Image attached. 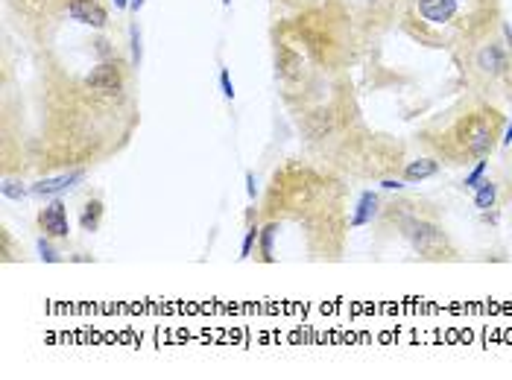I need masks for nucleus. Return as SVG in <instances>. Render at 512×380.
Here are the masks:
<instances>
[{
  "label": "nucleus",
  "mask_w": 512,
  "mask_h": 380,
  "mask_svg": "<svg viewBox=\"0 0 512 380\" xmlns=\"http://www.w3.org/2000/svg\"><path fill=\"white\" fill-rule=\"evenodd\" d=\"M82 179V173H65V176H56V179H47V182H41V185H36V193H44V196H50V193H59V190L71 188L74 182H79Z\"/></svg>",
  "instance_id": "nucleus-11"
},
{
  "label": "nucleus",
  "mask_w": 512,
  "mask_h": 380,
  "mask_svg": "<svg viewBox=\"0 0 512 380\" xmlns=\"http://www.w3.org/2000/svg\"><path fill=\"white\" fill-rule=\"evenodd\" d=\"M492 202H495V185L486 182V185L480 188V193H477V208L486 211V208H492Z\"/></svg>",
  "instance_id": "nucleus-14"
},
{
  "label": "nucleus",
  "mask_w": 512,
  "mask_h": 380,
  "mask_svg": "<svg viewBox=\"0 0 512 380\" xmlns=\"http://www.w3.org/2000/svg\"><path fill=\"white\" fill-rule=\"evenodd\" d=\"M483 170H486V164H483V161H480V167H477V170H474L472 176H469V179H466V185H469V188H474V182H477V179H480V176H483Z\"/></svg>",
  "instance_id": "nucleus-16"
},
{
  "label": "nucleus",
  "mask_w": 512,
  "mask_h": 380,
  "mask_svg": "<svg viewBox=\"0 0 512 380\" xmlns=\"http://www.w3.org/2000/svg\"><path fill=\"white\" fill-rule=\"evenodd\" d=\"M68 18L88 24V27H97V30H103L109 24V12L100 6V0H74L68 6Z\"/></svg>",
  "instance_id": "nucleus-8"
},
{
  "label": "nucleus",
  "mask_w": 512,
  "mask_h": 380,
  "mask_svg": "<svg viewBox=\"0 0 512 380\" xmlns=\"http://www.w3.org/2000/svg\"><path fill=\"white\" fill-rule=\"evenodd\" d=\"M436 170H439V161L436 158H419V161H410L404 167V179L407 182H422V179L434 176Z\"/></svg>",
  "instance_id": "nucleus-10"
},
{
  "label": "nucleus",
  "mask_w": 512,
  "mask_h": 380,
  "mask_svg": "<svg viewBox=\"0 0 512 380\" xmlns=\"http://www.w3.org/2000/svg\"><path fill=\"white\" fill-rule=\"evenodd\" d=\"M504 112L501 106L474 94L466 106L451 112L439 126L419 132V141L434 152L436 161L463 167L489 158L504 141Z\"/></svg>",
  "instance_id": "nucleus-2"
},
{
  "label": "nucleus",
  "mask_w": 512,
  "mask_h": 380,
  "mask_svg": "<svg viewBox=\"0 0 512 380\" xmlns=\"http://www.w3.org/2000/svg\"><path fill=\"white\" fill-rule=\"evenodd\" d=\"M220 82H223V94H226V97H235V88H232V82H229V71L220 74Z\"/></svg>",
  "instance_id": "nucleus-15"
},
{
  "label": "nucleus",
  "mask_w": 512,
  "mask_h": 380,
  "mask_svg": "<svg viewBox=\"0 0 512 380\" xmlns=\"http://www.w3.org/2000/svg\"><path fill=\"white\" fill-rule=\"evenodd\" d=\"M21 15H27L30 21H53L59 12H65L68 15V6L74 3V0H9Z\"/></svg>",
  "instance_id": "nucleus-6"
},
{
  "label": "nucleus",
  "mask_w": 512,
  "mask_h": 380,
  "mask_svg": "<svg viewBox=\"0 0 512 380\" xmlns=\"http://www.w3.org/2000/svg\"><path fill=\"white\" fill-rule=\"evenodd\" d=\"M39 223L50 237H68V231H71V228H68V208H65L62 202L47 205L39 214Z\"/></svg>",
  "instance_id": "nucleus-9"
},
{
  "label": "nucleus",
  "mask_w": 512,
  "mask_h": 380,
  "mask_svg": "<svg viewBox=\"0 0 512 380\" xmlns=\"http://www.w3.org/2000/svg\"><path fill=\"white\" fill-rule=\"evenodd\" d=\"M100 217H103V205L94 199V202H88L85 205V211H82V228L85 231H97V226H100Z\"/></svg>",
  "instance_id": "nucleus-12"
},
{
  "label": "nucleus",
  "mask_w": 512,
  "mask_h": 380,
  "mask_svg": "<svg viewBox=\"0 0 512 380\" xmlns=\"http://www.w3.org/2000/svg\"><path fill=\"white\" fill-rule=\"evenodd\" d=\"M85 85L97 94H120L123 91V74L115 62H106L100 68H94V74L85 79Z\"/></svg>",
  "instance_id": "nucleus-7"
},
{
  "label": "nucleus",
  "mask_w": 512,
  "mask_h": 380,
  "mask_svg": "<svg viewBox=\"0 0 512 380\" xmlns=\"http://www.w3.org/2000/svg\"><path fill=\"white\" fill-rule=\"evenodd\" d=\"M454 62L472 94L495 106L512 103V33L507 24L460 50Z\"/></svg>",
  "instance_id": "nucleus-3"
},
{
  "label": "nucleus",
  "mask_w": 512,
  "mask_h": 380,
  "mask_svg": "<svg viewBox=\"0 0 512 380\" xmlns=\"http://www.w3.org/2000/svg\"><path fill=\"white\" fill-rule=\"evenodd\" d=\"M115 3H118V6H126V0H115Z\"/></svg>",
  "instance_id": "nucleus-18"
},
{
  "label": "nucleus",
  "mask_w": 512,
  "mask_h": 380,
  "mask_svg": "<svg viewBox=\"0 0 512 380\" xmlns=\"http://www.w3.org/2000/svg\"><path fill=\"white\" fill-rule=\"evenodd\" d=\"M141 3H144V0H132V9H141Z\"/></svg>",
  "instance_id": "nucleus-17"
},
{
  "label": "nucleus",
  "mask_w": 512,
  "mask_h": 380,
  "mask_svg": "<svg viewBox=\"0 0 512 380\" xmlns=\"http://www.w3.org/2000/svg\"><path fill=\"white\" fill-rule=\"evenodd\" d=\"M337 6L352 18L363 38L387 33L401 15V0H337Z\"/></svg>",
  "instance_id": "nucleus-5"
},
{
  "label": "nucleus",
  "mask_w": 512,
  "mask_h": 380,
  "mask_svg": "<svg viewBox=\"0 0 512 380\" xmlns=\"http://www.w3.org/2000/svg\"><path fill=\"white\" fill-rule=\"evenodd\" d=\"M398 27L416 44L457 56L504 27L501 0H401Z\"/></svg>",
  "instance_id": "nucleus-1"
},
{
  "label": "nucleus",
  "mask_w": 512,
  "mask_h": 380,
  "mask_svg": "<svg viewBox=\"0 0 512 380\" xmlns=\"http://www.w3.org/2000/svg\"><path fill=\"white\" fill-rule=\"evenodd\" d=\"M390 208H393L390 214L395 217V226L410 240V246L419 252V258H425V261H454L457 258V249H454L448 231L436 220L434 211H428V205L398 202Z\"/></svg>",
  "instance_id": "nucleus-4"
},
{
  "label": "nucleus",
  "mask_w": 512,
  "mask_h": 380,
  "mask_svg": "<svg viewBox=\"0 0 512 380\" xmlns=\"http://www.w3.org/2000/svg\"><path fill=\"white\" fill-rule=\"evenodd\" d=\"M375 205H378V199L372 196V193H366L363 199H360V211L355 214V226H363V223H369V214H375Z\"/></svg>",
  "instance_id": "nucleus-13"
}]
</instances>
